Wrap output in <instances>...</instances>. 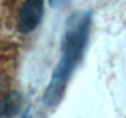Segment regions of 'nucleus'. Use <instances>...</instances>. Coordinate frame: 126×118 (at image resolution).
<instances>
[{
  "mask_svg": "<svg viewBox=\"0 0 126 118\" xmlns=\"http://www.w3.org/2000/svg\"><path fill=\"white\" fill-rule=\"evenodd\" d=\"M43 11H44V2L43 0H25L19 13L17 29L21 33H30L38 27L41 22Z\"/></svg>",
  "mask_w": 126,
  "mask_h": 118,
  "instance_id": "obj_2",
  "label": "nucleus"
},
{
  "mask_svg": "<svg viewBox=\"0 0 126 118\" xmlns=\"http://www.w3.org/2000/svg\"><path fill=\"white\" fill-rule=\"evenodd\" d=\"M22 98L17 91H10L0 101V117H14L19 113Z\"/></svg>",
  "mask_w": 126,
  "mask_h": 118,
  "instance_id": "obj_3",
  "label": "nucleus"
},
{
  "mask_svg": "<svg viewBox=\"0 0 126 118\" xmlns=\"http://www.w3.org/2000/svg\"><path fill=\"white\" fill-rule=\"evenodd\" d=\"M50 3H52V5H54V3H55V0H50Z\"/></svg>",
  "mask_w": 126,
  "mask_h": 118,
  "instance_id": "obj_4",
  "label": "nucleus"
},
{
  "mask_svg": "<svg viewBox=\"0 0 126 118\" xmlns=\"http://www.w3.org/2000/svg\"><path fill=\"white\" fill-rule=\"evenodd\" d=\"M90 25H92L90 13L73 14L66 24L65 36L62 43V58L57 68L54 69V74L44 93V104L49 107H52L60 101L71 74L76 69L79 60L82 58V54L88 41Z\"/></svg>",
  "mask_w": 126,
  "mask_h": 118,
  "instance_id": "obj_1",
  "label": "nucleus"
}]
</instances>
